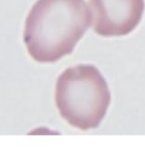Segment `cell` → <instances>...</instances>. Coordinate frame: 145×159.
Returning a JSON list of instances; mask_svg holds the SVG:
<instances>
[{
	"mask_svg": "<svg viewBox=\"0 0 145 159\" xmlns=\"http://www.w3.org/2000/svg\"><path fill=\"white\" fill-rule=\"evenodd\" d=\"M60 115L81 130L99 127L105 116L111 94L100 70L93 65L69 67L58 77L55 92Z\"/></svg>",
	"mask_w": 145,
	"mask_h": 159,
	"instance_id": "7a4b0ae2",
	"label": "cell"
},
{
	"mask_svg": "<svg viewBox=\"0 0 145 159\" xmlns=\"http://www.w3.org/2000/svg\"><path fill=\"white\" fill-rule=\"evenodd\" d=\"M90 20L85 0H37L24 25L28 53L42 63L59 61L73 52Z\"/></svg>",
	"mask_w": 145,
	"mask_h": 159,
	"instance_id": "6da1fadb",
	"label": "cell"
},
{
	"mask_svg": "<svg viewBox=\"0 0 145 159\" xmlns=\"http://www.w3.org/2000/svg\"><path fill=\"white\" fill-rule=\"evenodd\" d=\"M91 20L96 34L106 36H123L131 33L140 23L144 0H89Z\"/></svg>",
	"mask_w": 145,
	"mask_h": 159,
	"instance_id": "3957f363",
	"label": "cell"
}]
</instances>
